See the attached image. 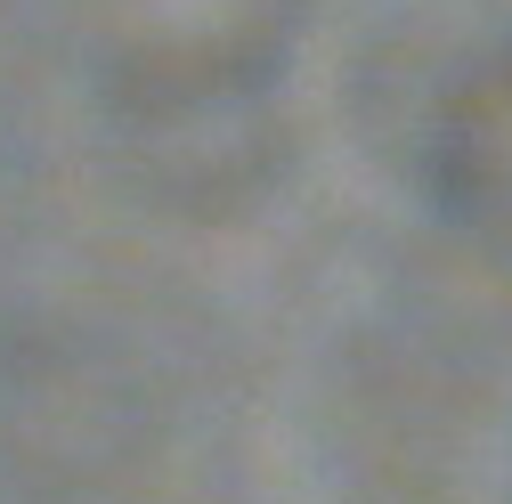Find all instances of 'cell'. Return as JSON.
Wrapping results in <instances>:
<instances>
[{
	"mask_svg": "<svg viewBox=\"0 0 512 504\" xmlns=\"http://www.w3.org/2000/svg\"><path fill=\"white\" fill-rule=\"evenodd\" d=\"M301 0H82V57L114 114L196 122L261 98Z\"/></svg>",
	"mask_w": 512,
	"mask_h": 504,
	"instance_id": "cell-1",
	"label": "cell"
},
{
	"mask_svg": "<svg viewBox=\"0 0 512 504\" xmlns=\"http://www.w3.org/2000/svg\"><path fill=\"white\" fill-rule=\"evenodd\" d=\"M423 187L439 220L512 252V41L447 82L423 139Z\"/></svg>",
	"mask_w": 512,
	"mask_h": 504,
	"instance_id": "cell-2",
	"label": "cell"
}]
</instances>
